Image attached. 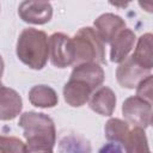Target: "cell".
Instances as JSON below:
<instances>
[{
	"label": "cell",
	"instance_id": "7a4b0ae2",
	"mask_svg": "<svg viewBox=\"0 0 153 153\" xmlns=\"http://www.w3.org/2000/svg\"><path fill=\"white\" fill-rule=\"evenodd\" d=\"M17 56L32 69H42L49 56V43L45 32L27 27L22 31L17 41Z\"/></svg>",
	"mask_w": 153,
	"mask_h": 153
},
{
	"label": "cell",
	"instance_id": "277c9868",
	"mask_svg": "<svg viewBox=\"0 0 153 153\" xmlns=\"http://www.w3.org/2000/svg\"><path fill=\"white\" fill-rule=\"evenodd\" d=\"M122 114L127 123L135 128L145 129L152 122V104L133 96L124 100L122 105Z\"/></svg>",
	"mask_w": 153,
	"mask_h": 153
},
{
	"label": "cell",
	"instance_id": "2e32d148",
	"mask_svg": "<svg viewBox=\"0 0 153 153\" xmlns=\"http://www.w3.org/2000/svg\"><path fill=\"white\" fill-rule=\"evenodd\" d=\"M59 153H91V145L79 134H68L61 139Z\"/></svg>",
	"mask_w": 153,
	"mask_h": 153
},
{
	"label": "cell",
	"instance_id": "e0dca14e",
	"mask_svg": "<svg viewBox=\"0 0 153 153\" xmlns=\"http://www.w3.org/2000/svg\"><path fill=\"white\" fill-rule=\"evenodd\" d=\"M129 131L128 123L118 118H110L105 124V137L111 142L124 145Z\"/></svg>",
	"mask_w": 153,
	"mask_h": 153
},
{
	"label": "cell",
	"instance_id": "7c38bea8",
	"mask_svg": "<svg viewBox=\"0 0 153 153\" xmlns=\"http://www.w3.org/2000/svg\"><path fill=\"white\" fill-rule=\"evenodd\" d=\"M135 43V33L129 29H123L111 41L110 59L112 62H122L133 49Z\"/></svg>",
	"mask_w": 153,
	"mask_h": 153
},
{
	"label": "cell",
	"instance_id": "d6986e66",
	"mask_svg": "<svg viewBox=\"0 0 153 153\" xmlns=\"http://www.w3.org/2000/svg\"><path fill=\"white\" fill-rule=\"evenodd\" d=\"M0 153H25V145L18 137L0 135Z\"/></svg>",
	"mask_w": 153,
	"mask_h": 153
},
{
	"label": "cell",
	"instance_id": "ac0fdd59",
	"mask_svg": "<svg viewBox=\"0 0 153 153\" xmlns=\"http://www.w3.org/2000/svg\"><path fill=\"white\" fill-rule=\"evenodd\" d=\"M123 146L127 153H151L146 134L141 128H134L130 130Z\"/></svg>",
	"mask_w": 153,
	"mask_h": 153
},
{
	"label": "cell",
	"instance_id": "4fadbf2b",
	"mask_svg": "<svg viewBox=\"0 0 153 153\" xmlns=\"http://www.w3.org/2000/svg\"><path fill=\"white\" fill-rule=\"evenodd\" d=\"M91 92L92 90L87 84L74 79H69V81L63 87V97L66 103L75 108L81 106L88 102Z\"/></svg>",
	"mask_w": 153,
	"mask_h": 153
},
{
	"label": "cell",
	"instance_id": "6da1fadb",
	"mask_svg": "<svg viewBox=\"0 0 153 153\" xmlns=\"http://www.w3.org/2000/svg\"><path fill=\"white\" fill-rule=\"evenodd\" d=\"M26 139L25 153H53L56 131L53 120L41 112L27 111L19 118Z\"/></svg>",
	"mask_w": 153,
	"mask_h": 153
},
{
	"label": "cell",
	"instance_id": "9a60e30c",
	"mask_svg": "<svg viewBox=\"0 0 153 153\" xmlns=\"http://www.w3.org/2000/svg\"><path fill=\"white\" fill-rule=\"evenodd\" d=\"M131 56L141 67H143L147 71H151V68L153 67L152 33H145L139 38L135 53Z\"/></svg>",
	"mask_w": 153,
	"mask_h": 153
},
{
	"label": "cell",
	"instance_id": "30bf717a",
	"mask_svg": "<svg viewBox=\"0 0 153 153\" xmlns=\"http://www.w3.org/2000/svg\"><path fill=\"white\" fill-rule=\"evenodd\" d=\"M69 79L80 80V81L87 84L91 87V90L93 91L103 84L104 71L98 63H94V62L82 63V65L74 67Z\"/></svg>",
	"mask_w": 153,
	"mask_h": 153
},
{
	"label": "cell",
	"instance_id": "ffe728a7",
	"mask_svg": "<svg viewBox=\"0 0 153 153\" xmlns=\"http://www.w3.org/2000/svg\"><path fill=\"white\" fill-rule=\"evenodd\" d=\"M152 84L153 78L152 75H148L136 86V97L143 99L149 104H152Z\"/></svg>",
	"mask_w": 153,
	"mask_h": 153
},
{
	"label": "cell",
	"instance_id": "9c48e42d",
	"mask_svg": "<svg viewBox=\"0 0 153 153\" xmlns=\"http://www.w3.org/2000/svg\"><path fill=\"white\" fill-rule=\"evenodd\" d=\"M22 108L23 103L18 92L4 86L0 81V120H13L19 115Z\"/></svg>",
	"mask_w": 153,
	"mask_h": 153
},
{
	"label": "cell",
	"instance_id": "8fae6325",
	"mask_svg": "<svg viewBox=\"0 0 153 153\" xmlns=\"http://www.w3.org/2000/svg\"><path fill=\"white\" fill-rule=\"evenodd\" d=\"M88 104L93 111L103 116H110L116 106V94L110 87L102 86L91 94Z\"/></svg>",
	"mask_w": 153,
	"mask_h": 153
},
{
	"label": "cell",
	"instance_id": "52a82bcc",
	"mask_svg": "<svg viewBox=\"0 0 153 153\" xmlns=\"http://www.w3.org/2000/svg\"><path fill=\"white\" fill-rule=\"evenodd\" d=\"M19 17L31 24H44L50 20L53 16V7L48 1L29 0L23 1L18 8Z\"/></svg>",
	"mask_w": 153,
	"mask_h": 153
},
{
	"label": "cell",
	"instance_id": "44dd1931",
	"mask_svg": "<svg viewBox=\"0 0 153 153\" xmlns=\"http://www.w3.org/2000/svg\"><path fill=\"white\" fill-rule=\"evenodd\" d=\"M99 153H122V148H121L120 143L110 142V143L104 145L99 149Z\"/></svg>",
	"mask_w": 153,
	"mask_h": 153
},
{
	"label": "cell",
	"instance_id": "5b68a950",
	"mask_svg": "<svg viewBox=\"0 0 153 153\" xmlns=\"http://www.w3.org/2000/svg\"><path fill=\"white\" fill-rule=\"evenodd\" d=\"M49 55L51 63L57 68H65L73 65L74 49L72 38L61 32L53 33L49 39Z\"/></svg>",
	"mask_w": 153,
	"mask_h": 153
},
{
	"label": "cell",
	"instance_id": "5bb4252c",
	"mask_svg": "<svg viewBox=\"0 0 153 153\" xmlns=\"http://www.w3.org/2000/svg\"><path fill=\"white\" fill-rule=\"evenodd\" d=\"M29 100L37 108H53L57 104L56 92L47 85H36L29 91Z\"/></svg>",
	"mask_w": 153,
	"mask_h": 153
},
{
	"label": "cell",
	"instance_id": "3957f363",
	"mask_svg": "<svg viewBox=\"0 0 153 153\" xmlns=\"http://www.w3.org/2000/svg\"><path fill=\"white\" fill-rule=\"evenodd\" d=\"M72 43L74 49V67L90 62L98 65L105 62L104 43L92 27H81L72 38Z\"/></svg>",
	"mask_w": 153,
	"mask_h": 153
},
{
	"label": "cell",
	"instance_id": "ba28073f",
	"mask_svg": "<svg viewBox=\"0 0 153 153\" xmlns=\"http://www.w3.org/2000/svg\"><path fill=\"white\" fill-rule=\"evenodd\" d=\"M94 26L96 33L100 41L103 43H111L117 33L126 29V23L120 16L114 13H104L94 20Z\"/></svg>",
	"mask_w": 153,
	"mask_h": 153
},
{
	"label": "cell",
	"instance_id": "7402d4cb",
	"mask_svg": "<svg viewBox=\"0 0 153 153\" xmlns=\"http://www.w3.org/2000/svg\"><path fill=\"white\" fill-rule=\"evenodd\" d=\"M2 72H4V61H2V57L0 55V76L2 75Z\"/></svg>",
	"mask_w": 153,
	"mask_h": 153
},
{
	"label": "cell",
	"instance_id": "8992f818",
	"mask_svg": "<svg viewBox=\"0 0 153 153\" xmlns=\"http://www.w3.org/2000/svg\"><path fill=\"white\" fill-rule=\"evenodd\" d=\"M149 74V71L141 67L133 56L126 57L122 63L117 67L116 76L117 81L121 86L127 88H134L136 87L145 78H147Z\"/></svg>",
	"mask_w": 153,
	"mask_h": 153
}]
</instances>
